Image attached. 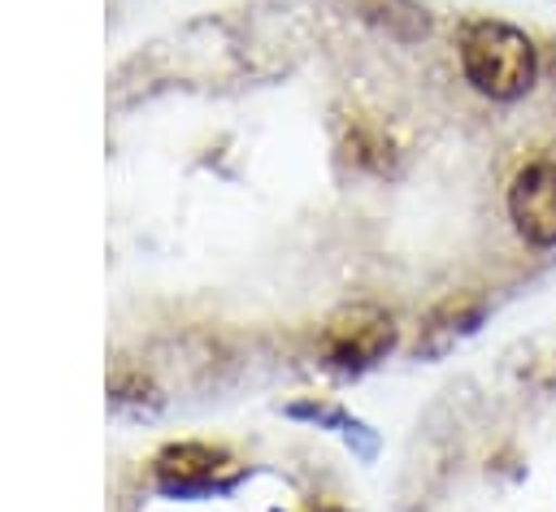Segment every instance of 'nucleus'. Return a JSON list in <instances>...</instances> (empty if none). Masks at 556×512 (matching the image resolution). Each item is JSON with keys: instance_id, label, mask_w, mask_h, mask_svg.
<instances>
[{"instance_id": "obj_1", "label": "nucleus", "mask_w": 556, "mask_h": 512, "mask_svg": "<svg viewBox=\"0 0 556 512\" xmlns=\"http://www.w3.org/2000/svg\"><path fill=\"white\" fill-rule=\"evenodd\" d=\"M460 69L491 100H517L534 82V43L508 22H473L460 35Z\"/></svg>"}, {"instance_id": "obj_2", "label": "nucleus", "mask_w": 556, "mask_h": 512, "mask_svg": "<svg viewBox=\"0 0 556 512\" xmlns=\"http://www.w3.org/2000/svg\"><path fill=\"white\" fill-rule=\"evenodd\" d=\"M395 347V321L378 304H343L321 325V356L339 369H365Z\"/></svg>"}, {"instance_id": "obj_3", "label": "nucleus", "mask_w": 556, "mask_h": 512, "mask_svg": "<svg viewBox=\"0 0 556 512\" xmlns=\"http://www.w3.org/2000/svg\"><path fill=\"white\" fill-rule=\"evenodd\" d=\"M508 217L526 243L534 247L556 243V161H534L513 178Z\"/></svg>"}, {"instance_id": "obj_4", "label": "nucleus", "mask_w": 556, "mask_h": 512, "mask_svg": "<svg viewBox=\"0 0 556 512\" xmlns=\"http://www.w3.org/2000/svg\"><path fill=\"white\" fill-rule=\"evenodd\" d=\"M478 317H482V304H478L473 295H452V299H443V304L421 321V347H426V351H443L452 338L469 334V330L478 325Z\"/></svg>"}]
</instances>
